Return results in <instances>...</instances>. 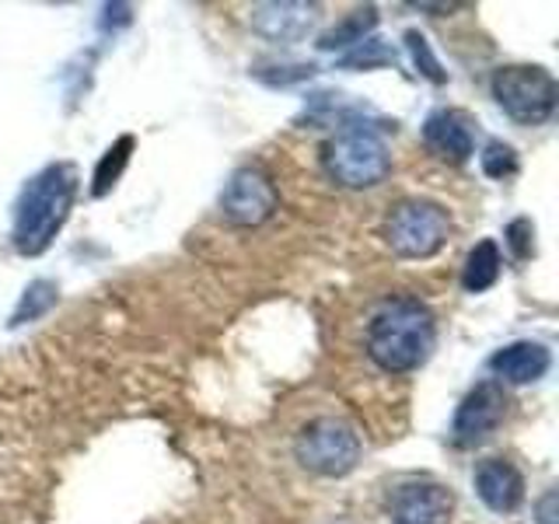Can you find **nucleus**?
<instances>
[{
    "mask_svg": "<svg viewBox=\"0 0 559 524\" xmlns=\"http://www.w3.org/2000/svg\"><path fill=\"white\" fill-rule=\"evenodd\" d=\"M437 343L433 311L419 297H389L367 322V357L384 374H409L424 367Z\"/></svg>",
    "mask_w": 559,
    "mask_h": 524,
    "instance_id": "1",
    "label": "nucleus"
},
{
    "mask_svg": "<svg viewBox=\"0 0 559 524\" xmlns=\"http://www.w3.org/2000/svg\"><path fill=\"white\" fill-rule=\"evenodd\" d=\"M78 200V168L70 162H52L43 171H35L25 182L22 196L14 203V227L11 245L17 255H43Z\"/></svg>",
    "mask_w": 559,
    "mask_h": 524,
    "instance_id": "2",
    "label": "nucleus"
},
{
    "mask_svg": "<svg viewBox=\"0 0 559 524\" xmlns=\"http://www.w3.org/2000/svg\"><path fill=\"white\" fill-rule=\"evenodd\" d=\"M322 168L343 189H374L389 179L392 154L378 127L349 119L322 144Z\"/></svg>",
    "mask_w": 559,
    "mask_h": 524,
    "instance_id": "3",
    "label": "nucleus"
},
{
    "mask_svg": "<svg viewBox=\"0 0 559 524\" xmlns=\"http://www.w3.org/2000/svg\"><path fill=\"white\" fill-rule=\"evenodd\" d=\"M489 92H493L500 109L514 122H521V127H542V122H549L559 102L556 78L538 63L497 67L493 81H489Z\"/></svg>",
    "mask_w": 559,
    "mask_h": 524,
    "instance_id": "4",
    "label": "nucleus"
},
{
    "mask_svg": "<svg viewBox=\"0 0 559 524\" xmlns=\"http://www.w3.org/2000/svg\"><path fill=\"white\" fill-rule=\"evenodd\" d=\"M448 235L451 217L433 200H402L381 224V238L399 259H430L448 245Z\"/></svg>",
    "mask_w": 559,
    "mask_h": 524,
    "instance_id": "5",
    "label": "nucleus"
},
{
    "mask_svg": "<svg viewBox=\"0 0 559 524\" xmlns=\"http://www.w3.org/2000/svg\"><path fill=\"white\" fill-rule=\"evenodd\" d=\"M294 458L322 479H343L360 462V437L340 416H319L301 427L294 441Z\"/></svg>",
    "mask_w": 559,
    "mask_h": 524,
    "instance_id": "6",
    "label": "nucleus"
},
{
    "mask_svg": "<svg viewBox=\"0 0 559 524\" xmlns=\"http://www.w3.org/2000/svg\"><path fill=\"white\" fill-rule=\"evenodd\" d=\"M276 206H280V192L259 165L235 168L231 179L221 189V217L235 227L266 224L276 214Z\"/></svg>",
    "mask_w": 559,
    "mask_h": 524,
    "instance_id": "7",
    "label": "nucleus"
},
{
    "mask_svg": "<svg viewBox=\"0 0 559 524\" xmlns=\"http://www.w3.org/2000/svg\"><path fill=\"white\" fill-rule=\"evenodd\" d=\"M507 395L497 381H479L476 389H472L459 413H454V424H451V441L454 448H479L483 441L493 437V430L503 424L507 416Z\"/></svg>",
    "mask_w": 559,
    "mask_h": 524,
    "instance_id": "8",
    "label": "nucleus"
},
{
    "mask_svg": "<svg viewBox=\"0 0 559 524\" xmlns=\"http://www.w3.org/2000/svg\"><path fill=\"white\" fill-rule=\"evenodd\" d=\"M451 514H454V493L433 479L399 483L389 493L392 524H451Z\"/></svg>",
    "mask_w": 559,
    "mask_h": 524,
    "instance_id": "9",
    "label": "nucleus"
},
{
    "mask_svg": "<svg viewBox=\"0 0 559 524\" xmlns=\"http://www.w3.org/2000/svg\"><path fill=\"white\" fill-rule=\"evenodd\" d=\"M249 25L255 35L280 46H294L308 39L319 25V4H301V0H270V4H255Z\"/></svg>",
    "mask_w": 559,
    "mask_h": 524,
    "instance_id": "10",
    "label": "nucleus"
},
{
    "mask_svg": "<svg viewBox=\"0 0 559 524\" xmlns=\"http://www.w3.org/2000/svg\"><path fill=\"white\" fill-rule=\"evenodd\" d=\"M424 144L433 157L451 165H462L476 151V133H472V122L459 109H437L424 122Z\"/></svg>",
    "mask_w": 559,
    "mask_h": 524,
    "instance_id": "11",
    "label": "nucleus"
},
{
    "mask_svg": "<svg viewBox=\"0 0 559 524\" xmlns=\"http://www.w3.org/2000/svg\"><path fill=\"white\" fill-rule=\"evenodd\" d=\"M476 493L493 514H514L524 500V476L514 462L486 458L476 465Z\"/></svg>",
    "mask_w": 559,
    "mask_h": 524,
    "instance_id": "12",
    "label": "nucleus"
},
{
    "mask_svg": "<svg viewBox=\"0 0 559 524\" xmlns=\"http://www.w3.org/2000/svg\"><path fill=\"white\" fill-rule=\"evenodd\" d=\"M549 364H552V357L546 346L535 340H518V343H507L503 349H497V354L489 357V371L507 384H532L538 378H546Z\"/></svg>",
    "mask_w": 559,
    "mask_h": 524,
    "instance_id": "13",
    "label": "nucleus"
},
{
    "mask_svg": "<svg viewBox=\"0 0 559 524\" xmlns=\"http://www.w3.org/2000/svg\"><path fill=\"white\" fill-rule=\"evenodd\" d=\"M378 28V8L374 4H367V8H354L349 11L343 22H336L329 32L319 35V46L322 52H343V49H354L360 46L367 35H371Z\"/></svg>",
    "mask_w": 559,
    "mask_h": 524,
    "instance_id": "14",
    "label": "nucleus"
},
{
    "mask_svg": "<svg viewBox=\"0 0 559 524\" xmlns=\"http://www.w3.org/2000/svg\"><path fill=\"white\" fill-rule=\"evenodd\" d=\"M500 270H503V255L497 249V241H479L472 245L468 255H465V266H462V287L468 294H483L489 290L500 279Z\"/></svg>",
    "mask_w": 559,
    "mask_h": 524,
    "instance_id": "15",
    "label": "nucleus"
},
{
    "mask_svg": "<svg viewBox=\"0 0 559 524\" xmlns=\"http://www.w3.org/2000/svg\"><path fill=\"white\" fill-rule=\"evenodd\" d=\"M133 147H136L133 133H122V136L116 140V144L98 157L95 175H92V196H95V200L109 196V192L116 189V182L122 179V171H127L130 157H133Z\"/></svg>",
    "mask_w": 559,
    "mask_h": 524,
    "instance_id": "16",
    "label": "nucleus"
},
{
    "mask_svg": "<svg viewBox=\"0 0 559 524\" xmlns=\"http://www.w3.org/2000/svg\"><path fill=\"white\" fill-rule=\"evenodd\" d=\"M57 301H60V287L52 284V279H32V284L22 290V297H17V305L8 319V329H22L28 322H39L43 314L52 311Z\"/></svg>",
    "mask_w": 559,
    "mask_h": 524,
    "instance_id": "17",
    "label": "nucleus"
},
{
    "mask_svg": "<svg viewBox=\"0 0 559 524\" xmlns=\"http://www.w3.org/2000/svg\"><path fill=\"white\" fill-rule=\"evenodd\" d=\"M399 60V52L389 46V43H381V39H364L360 46L354 49H346L343 57L336 60L340 70H374V67H389Z\"/></svg>",
    "mask_w": 559,
    "mask_h": 524,
    "instance_id": "18",
    "label": "nucleus"
},
{
    "mask_svg": "<svg viewBox=\"0 0 559 524\" xmlns=\"http://www.w3.org/2000/svg\"><path fill=\"white\" fill-rule=\"evenodd\" d=\"M314 63H255L252 67V78L270 84V87H290V84H301L308 78H314Z\"/></svg>",
    "mask_w": 559,
    "mask_h": 524,
    "instance_id": "19",
    "label": "nucleus"
},
{
    "mask_svg": "<svg viewBox=\"0 0 559 524\" xmlns=\"http://www.w3.org/2000/svg\"><path fill=\"white\" fill-rule=\"evenodd\" d=\"M406 49H409V57H413V63H416V70L424 74L427 81H433V84H444L448 81V74L441 70V60L433 57V49H430V43H427V35L424 32H416V28H409L406 35Z\"/></svg>",
    "mask_w": 559,
    "mask_h": 524,
    "instance_id": "20",
    "label": "nucleus"
},
{
    "mask_svg": "<svg viewBox=\"0 0 559 524\" xmlns=\"http://www.w3.org/2000/svg\"><path fill=\"white\" fill-rule=\"evenodd\" d=\"M479 165L489 179H511L518 171V151L511 144H503V140H489L479 154Z\"/></svg>",
    "mask_w": 559,
    "mask_h": 524,
    "instance_id": "21",
    "label": "nucleus"
},
{
    "mask_svg": "<svg viewBox=\"0 0 559 524\" xmlns=\"http://www.w3.org/2000/svg\"><path fill=\"white\" fill-rule=\"evenodd\" d=\"M503 238H507V249H511V255H514L518 262H524V259H532V255H535V224H532L528 217H518V221L507 224Z\"/></svg>",
    "mask_w": 559,
    "mask_h": 524,
    "instance_id": "22",
    "label": "nucleus"
},
{
    "mask_svg": "<svg viewBox=\"0 0 559 524\" xmlns=\"http://www.w3.org/2000/svg\"><path fill=\"white\" fill-rule=\"evenodd\" d=\"M535 524H559V493L546 489L542 500L535 503Z\"/></svg>",
    "mask_w": 559,
    "mask_h": 524,
    "instance_id": "23",
    "label": "nucleus"
}]
</instances>
